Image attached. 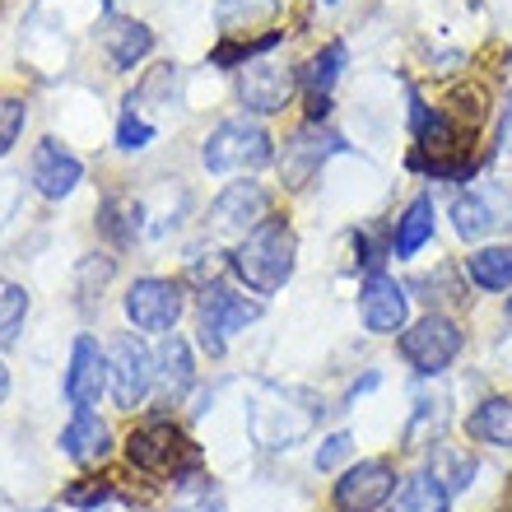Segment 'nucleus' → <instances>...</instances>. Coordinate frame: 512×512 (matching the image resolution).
I'll return each mask as SVG.
<instances>
[{"mask_svg": "<svg viewBox=\"0 0 512 512\" xmlns=\"http://www.w3.org/2000/svg\"><path fill=\"white\" fill-rule=\"evenodd\" d=\"M98 229L108 233L117 247L135 243V233H140V201H131V196H112V201H103V210H98Z\"/></svg>", "mask_w": 512, "mask_h": 512, "instance_id": "a878e982", "label": "nucleus"}, {"mask_svg": "<svg viewBox=\"0 0 512 512\" xmlns=\"http://www.w3.org/2000/svg\"><path fill=\"white\" fill-rule=\"evenodd\" d=\"M112 499V485L108 480H84V485H70L66 489V503L70 508H103Z\"/></svg>", "mask_w": 512, "mask_h": 512, "instance_id": "c756f323", "label": "nucleus"}, {"mask_svg": "<svg viewBox=\"0 0 512 512\" xmlns=\"http://www.w3.org/2000/svg\"><path fill=\"white\" fill-rule=\"evenodd\" d=\"M0 512H19V508H14V503H5V499H0Z\"/></svg>", "mask_w": 512, "mask_h": 512, "instance_id": "c9c22d12", "label": "nucleus"}, {"mask_svg": "<svg viewBox=\"0 0 512 512\" xmlns=\"http://www.w3.org/2000/svg\"><path fill=\"white\" fill-rule=\"evenodd\" d=\"M270 159H275V140H270V131L261 122H252V117L219 122L201 145V163L210 173H256V168H266Z\"/></svg>", "mask_w": 512, "mask_h": 512, "instance_id": "7ed1b4c3", "label": "nucleus"}, {"mask_svg": "<svg viewBox=\"0 0 512 512\" xmlns=\"http://www.w3.org/2000/svg\"><path fill=\"white\" fill-rule=\"evenodd\" d=\"M108 280H112V256H84L80 261V294H94V284L103 289Z\"/></svg>", "mask_w": 512, "mask_h": 512, "instance_id": "473e14b6", "label": "nucleus"}, {"mask_svg": "<svg viewBox=\"0 0 512 512\" xmlns=\"http://www.w3.org/2000/svg\"><path fill=\"white\" fill-rule=\"evenodd\" d=\"M28 317V289L14 280H0V345H10L14 331Z\"/></svg>", "mask_w": 512, "mask_h": 512, "instance_id": "bb28decb", "label": "nucleus"}, {"mask_svg": "<svg viewBox=\"0 0 512 512\" xmlns=\"http://www.w3.org/2000/svg\"><path fill=\"white\" fill-rule=\"evenodd\" d=\"M499 154H503V159H512V94H508V103H503V122H499Z\"/></svg>", "mask_w": 512, "mask_h": 512, "instance_id": "72a5a7b5", "label": "nucleus"}, {"mask_svg": "<svg viewBox=\"0 0 512 512\" xmlns=\"http://www.w3.org/2000/svg\"><path fill=\"white\" fill-rule=\"evenodd\" d=\"M126 457L135 471L154 475V480H173L182 485L187 475L201 471V447L177 429L173 419H149L126 438Z\"/></svg>", "mask_w": 512, "mask_h": 512, "instance_id": "f03ea898", "label": "nucleus"}, {"mask_svg": "<svg viewBox=\"0 0 512 512\" xmlns=\"http://www.w3.org/2000/svg\"><path fill=\"white\" fill-rule=\"evenodd\" d=\"M345 154V140L336 131H322V122H308L303 131L289 135V145L280 154V173H284V187H308L312 177L322 173L326 159Z\"/></svg>", "mask_w": 512, "mask_h": 512, "instance_id": "9d476101", "label": "nucleus"}, {"mask_svg": "<svg viewBox=\"0 0 512 512\" xmlns=\"http://www.w3.org/2000/svg\"><path fill=\"white\" fill-rule=\"evenodd\" d=\"M84 177V163L70 154V149H61L56 140H42L38 149H33V163H28V182H33V191L38 196H47V201H66L70 191L80 187Z\"/></svg>", "mask_w": 512, "mask_h": 512, "instance_id": "2eb2a0df", "label": "nucleus"}, {"mask_svg": "<svg viewBox=\"0 0 512 512\" xmlns=\"http://www.w3.org/2000/svg\"><path fill=\"white\" fill-rule=\"evenodd\" d=\"M461 345H466V331H461L452 317H443V312L419 317V322L405 326L401 340H396L401 359L415 368L419 378H438V373H447V368H452V359L461 354Z\"/></svg>", "mask_w": 512, "mask_h": 512, "instance_id": "39448f33", "label": "nucleus"}, {"mask_svg": "<svg viewBox=\"0 0 512 512\" xmlns=\"http://www.w3.org/2000/svg\"><path fill=\"white\" fill-rule=\"evenodd\" d=\"M149 140H154V126H149V122H140L135 112H126V117H122V126H117V145H122L126 154H135V149H145Z\"/></svg>", "mask_w": 512, "mask_h": 512, "instance_id": "7c9ffc66", "label": "nucleus"}, {"mask_svg": "<svg viewBox=\"0 0 512 512\" xmlns=\"http://www.w3.org/2000/svg\"><path fill=\"white\" fill-rule=\"evenodd\" d=\"M256 317H261V303H256V298L233 294V289H224V284L205 289L201 294V345H205V354H215L219 359L233 331H247Z\"/></svg>", "mask_w": 512, "mask_h": 512, "instance_id": "423d86ee", "label": "nucleus"}, {"mask_svg": "<svg viewBox=\"0 0 512 512\" xmlns=\"http://www.w3.org/2000/svg\"><path fill=\"white\" fill-rule=\"evenodd\" d=\"M508 308H512V298H508Z\"/></svg>", "mask_w": 512, "mask_h": 512, "instance_id": "4c0bfd02", "label": "nucleus"}, {"mask_svg": "<svg viewBox=\"0 0 512 512\" xmlns=\"http://www.w3.org/2000/svg\"><path fill=\"white\" fill-rule=\"evenodd\" d=\"M350 447H354L350 433H331V438L317 447V457H312V461H317V471H336L340 461L350 457Z\"/></svg>", "mask_w": 512, "mask_h": 512, "instance_id": "2f4dec72", "label": "nucleus"}, {"mask_svg": "<svg viewBox=\"0 0 512 512\" xmlns=\"http://www.w3.org/2000/svg\"><path fill=\"white\" fill-rule=\"evenodd\" d=\"M298 391L284 387H261V396L247 410V429L261 447H294L298 438H308L312 424H317V410L312 405H294Z\"/></svg>", "mask_w": 512, "mask_h": 512, "instance_id": "20e7f679", "label": "nucleus"}, {"mask_svg": "<svg viewBox=\"0 0 512 512\" xmlns=\"http://www.w3.org/2000/svg\"><path fill=\"white\" fill-rule=\"evenodd\" d=\"M359 317H364V331H373V336L405 331V317H410L405 284L387 270H368V280L359 284Z\"/></svg>", "mask_w": 512, "mask_h": 512, "instance_id": "1a4fd4ad", "label": "nucleus"}, {"mask_svg": "<svg viewBox=\"0 0 512 512\" xmlns=\"http://www.w3.org/2000/svg\"><path fill=\"white\" fill-rule=\"evenodd\" d=\"M112 387V368H108V350L94 336H75L70 350V368H66V401L75 410H94L98 396Z\"/></svg>", "mask_w": 512, "mask_h": 512, "instance_id": "4468645a", "label": "nucleus"}, {"mask_svg": "<svg viewBox=\"0 0 512 512\" xmlns=\"http://www.w3.org/2000/svg\"><path fill=\"white\" fill-rule=\"evenodd\" d=\"M433 224H438V210H433V196L429 191H419L415 201L401 210L396 219V233H391V256L396 261H410L424 243H433Z\"/></svg>", "mask_w": 512, "mask_h": 512, "instance_id": "6ab92c4d", "label": "nucleus"}, {"mask_svg": "<svg viewBox=\"0 0 512 512\" xmlns=\"http://www.w3.org/2000/svg\"><path fill=\"white\" fill-rule=\"evenodd\" d=\"M466 438L485 447H512V396H489L466 415Z\"/></svg>", "mask_w": 512, "mask_h": 512, "instance_id": "b1692460", "label": "nucleus"}, {"mask_svg": "<svg viewBox=\"0 0 512 512\" xmlns=\"http://www.w3.org/2000/svg\"><path fill=\"white\" fill-rule=\"evenodd\" d=\"M10 396V373H5V364H0V401Z\"/></svg>", "mask_w": 512, "mask_h": 512, "instance_id": "f704fd0d", "label": "nucleus"}, {"mask_svg": "<svg viewBox=\"0 0 512 512\" xmlns=\"http://www.w3.org/2000/svg\"><path fill=\"white\" fill-rule=\"evenodd\" d=\"M452 508V489L433 466L415 471L396 494H391V512H447Z\"/></svg>", "mask_w": 512, "mask_h": 512, "instance_id": "412c9836", "label": "nucleus"}, {"mask_svg": "<svg viewBox=\"0 0 512 512\" xmlns=\"http://www.w3.org/2000/svg\"><path fill=\"white\" fill-rule=\"evenodd\" d=\"M233 275L252 289V294H280L289 275L298 266V238L284 219H266L261 229H252L233 252Z\"/></svg>", "mask_w": 512, "mask_h": 512, "instance_id": "f257e3e1", "label": "nucleus"}, {"mask_svg": "<svg viewBox=\"0 0 512 512\" xmlns=\"http://www.w3.org/2000/svg\"><path fill=\"white\" fill-rule=\"evenodd\" d=\"M294 84H298V75L289 66H275L266 56H256V61L243 66V75H238V98H243V108L256 112V117H275L294 98Z\"/></svg>", "mask_w": 512, "mask_h": 512, "instance_id": "ddd939ff", "label": "nucleus"}, {"mask_svg": "<svg viewBox=\"0 0 512 512\" xmlns=\"http://www.w3.org/2000/svg\"><path fill=\"white\" fill-rule=\"evenodd\" d=\"M499 224H503V210L489 201L485 191H461L457 201H452V229H457L466 243H485Z\"/></svg>", "mask_w": 512, "mask_h": 512, "instance_id": "4be33fe9", "label": "nucleus"}, {"mask_svg": "<svg viewBox=\"0 0 512 512\" xmlns=\"http://www.w3.org/2000/svg\"><path fill=\"white\" fill-rule=\"evenodd\" d=\"M108 368H112V401L122 410H135L154 391V378H159V364L140 336H117L108 350Z\"/></svg>", "mask_w": 512, "mask_h": 512, "instance_id": "0eeeda50", "label": "nucleus"}, {"mask_svg": "<svg viewBox=\"0 0 512 512\" xmlns=\"http://www.w3.org/2000/svg\"><path fill=\"white\" fill-rule=\"evenodd\" d=\"M322 5H340V0H322Z\"/></svg>", "mask_w": 512, "mask_h": 512, "instance_id": "e433bc0d", "label": "nucleus"}, {"mask_svg": "<svg viewBox=\"0 0 512 512\" xmlns=\"http://www.w3.org/2000/svg\"><path fill=\"white\" fill-rule=\"evenodd\" d=\"M103 47H108L117 70H135L149 52H154V33H149V24H140V19L112 14L108 24H103Z\"/></svg>", "mask_w": 512, "mask_h": 512, "instance_id": "a211bd4d", "label": "nucleus"}, {"mask_svg": "<svg viewBox=\"0 0 512 512\" xmlns=\"http://www.w3.org/2000/svg\"><path fill=\"white\" fill-rule=\"evenodd\" d=\"M24 122H28L24 98L0 94V154H10V145L19 140V135H24Z\"/></svg>", "mask_w": 512, "mask_h": 512, "instance_id": "c85d7f7f", "label": "nucleus"}, {"mask_svg": "<svg viewBox=\"0 0 512 512\" xmlns=\"http://www.w3.org/2000/svg\"><path fill=\"white\" fill-rule=\"evenodd\" d=\"M466 280L485 294H508L512 289V247L508 243H485L466 256Z\"/></svg>", "mask_w": 512, "mask_h": 512, "instance_id": "5701e85b", "label": "nucleus"}, {"mask_svg": "<svg viewBox=\"0 0 512 512\" xmlns=\"http://www.w3.org/2000/svg\"><path fill=\"white\" fill-rule=\"evenodd\" d=\"M154 364H159V396H163V405H177L191 391V382H196V368H191V345L182 336H168L159 345V354H154Z\"/></svg>", "mask_w": 512, "mask_h": 512, "instance_id": "aec40b11", "label": "nucleus"}, {"mask_svg": "<svg viewBox=\"0 0 512 512\" xmlns=\"http://www.w3.org/2000/svg\"><path fill=\"white\" fill-rule=\"evenodd\" d=\"M275 14H280V0H219L215 19L224 28V38H233V33H243L252 24H266Z\"/></svg>", "mask_w": 512, "mask_h": 512, "instance_id": "393cba45", "label": "nucleus"}, {"mask_svg": "<svg viewBox=\"0 0 512 512\" xmlns=\"http://www.w3.org/2000/svg\"><path fill=\"white\" fill-rule=\"evenodd\" d=\"M345 66H350V47L345 42H326L322 52L312 56L308 66H303V89L312 94V122H322L326 112H331V89H336V80L345 75Z\"/></svg>", "mask_w": 512, "mask_h": 512, "instance_id": "dca6fc26", "label": "nucleus"}, {"mask_svg": "<svg viewBox=\"0 0 512 512\" xmlns=\"http://www.w3.org/2000/svg\"><path fill=\"white\" fill-rule=\"evenodd\" d=\"M284 42V33H266V38H252V42H233V38H224V47H215V66H247V61H256V56H266V52H275Z\"/></svg>", "mask_w": 512, "mask_h": 512, "instance_id": "cd10ccee", "label": "nucleus"}, {"mask_svg": "<svg viewBox=\"0 0 512 512\" xmlns=\"http://www.w3.org/2000/svg\"><path fill=\"white\" fill-rule=\"evenodd\" d=\"M391 494H396V466L387 457H368L340 475L331 503L336 512H378L391 503Z\"/></svg>", "mask_w": 512, "mask_h": 512, "instance_id": "6e6552de", "label": "nucleus"}, {"mask_svg": "<svg viewBox=\"0 0 512 512\" xmlns=\"http://www.w3.org/2000/svg\"><path fill=\"white\" fill-rule=\"evenodd\" d=\"M126 317L135 331H173L182 317V284L145 275L126 289Z\"/></svg>", "mask_w": 512, "mask_h": 512, "instance_id": "f8f14e48", "label": "nucleus"}, {"mask_svg": "<svg viewBox=\"0 0 512 512\" xmlns=\"http://www.w3.org/2000/svg\"><path fill=\"white\" fill-rule=\"evenodd\" d=\"M270 219V191L261 182H229L219 191V201L210 205V229L229 233V238H247Z\"/></svg>", "mask_w": 512, "mask_h": 512, "instance_id": "9b49d317", "label": "nucleus"}, {"mask_svg": "<svg viewBox=\"0 0 512 512\" xmlns=\"http://www.w3.org/2000/svg\"><path fill=\"white\" fill-rule=\"evenodd\" d=\"M61 452L70 461H80V466H98V461L112 457V429L94 410H75L70 424L61 429Z\"/></svg>", "mask_w": 512, "mask_h": 512, "instance_id": "f3484780", "label": "nucleus"}]
</instances>
